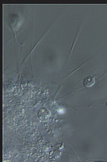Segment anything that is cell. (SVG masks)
Listing matches in <instances>:
<instances>
[{
  "instance_id": "obj_1",
  "label": "cell",
  "mask_w": 107,
  "mask_h": 162,
  "mask_svg": "<svg viewBox=\"0 0 107 162\" xmlns=\"http://www.w3.org/2000/svg\"><path fill=\"white\" fill-rule=\"evenodd\" d=\"M95 83V79L93 76H87L84 79L83 84L86 88H90Z\"/></svg>"
}]
</instances>
